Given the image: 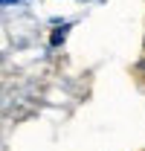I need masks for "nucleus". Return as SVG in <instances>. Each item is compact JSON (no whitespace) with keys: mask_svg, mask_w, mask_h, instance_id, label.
<instances>
[{"mask_svg":"<svg viewBox=\"0 0 145 151\" xmlns=\"http://www.w3.org/2000/svg\"><path fill=\"white\" fill-rule=\"evenodd\" d=\"M72 20H61V18H52L50 20V35H47V50H61L64 44H67V38L72 32Z\"/></svg>","mask_w":145,"mask_h":151,"instance_id":"f257e3e1","label":"nucleus"},{"mask_svg":"<svg viewBox=\"0 0 145 151\" xmlns=\"http://www.w3.org/2000/svg\"><path fill=\"white\" fill-rule=\"evenodd\" d=\"M23 3H26V0H0V9H18Z\"/></svg>","mask_w":145,"mask_h":151,"instance_id":"f03ea898","label":"nucleus"}]
</instances>
